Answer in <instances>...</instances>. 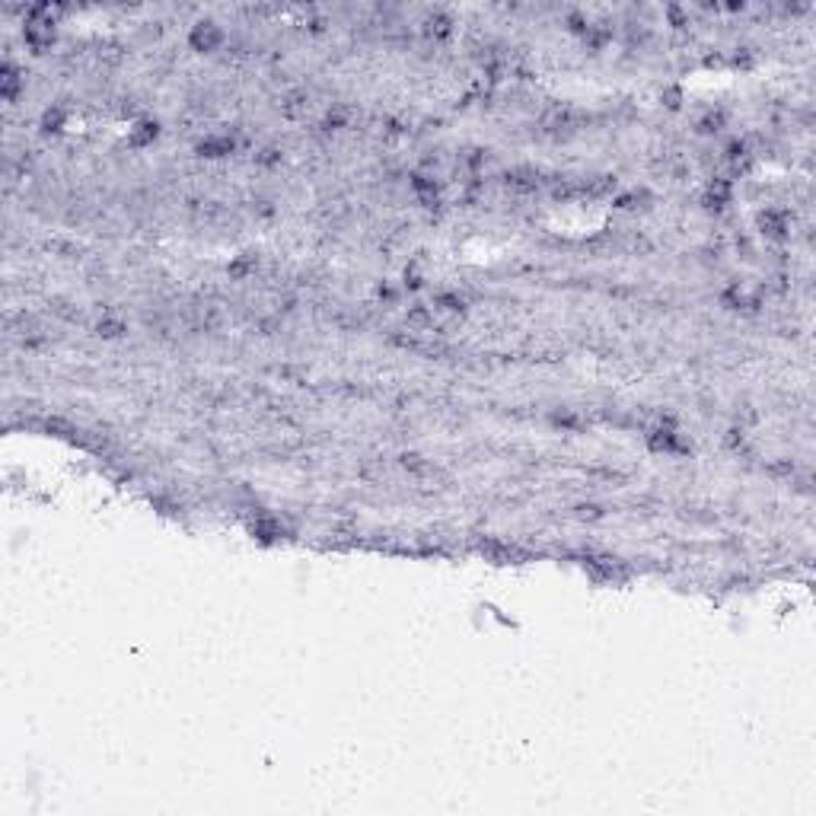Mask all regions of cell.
I'll list each match as a JSON object with an SVG mask.
<instances>
[{"instance_id": "7", "label": "cell", "mask_w": 816, "mask_h": 816, "mask_svg": "<svg viewBox=\"0 0 816 816\" xmlns=\"http://www.w3.org/2000/svg\"><path fill=\"white\" fill-rule=\"evenodd\" d=\"M648 444L654 446V450H676L680 446V440H676V434L670 431V427H657V431H650V437H648Z\"/></svg>"}, {"instance_id": "9", "label": "cell", "mask_w": 816, "mask_h": 816, "mask_svg": "<svg viewBox=\"0 0 816 816\" xmlns=\"http://www.w3.org/2000/svg\"><path fill=\"white\" fill-rule=\"evenodd\" d=\"M122 332H124V322H122V319H112V316L100 319V335H105V338H118Z\"/></svg>"}, {"instance_id": "10", "label": "cell", "mask_w": 816, "mask_h": 816, "mask_svg": "<svg viewBox=\"0 0 816 816\" xmlns=\"http://www.w3.org/2000/svg\"><path fill=\"white\" fill-rule=\"evenodd\" d=\"M61 122H64V112L61 109H48V112H45L42 124H45V131H58V124H61Z\"/></svg>"}, {"instance_id": "3", "label": "cell", "mask_w": 816, "mask_h": 816, "mask_svg": "<svg viewBox=\"0 0 816 816\" xmlns=\"http://www.w3.org/2000/svg\"><path fill=\"white\" fill-rule=\"evenodd\" d=\"M408 186H412V195H414V198H418L421 204H424V208H434V204H437V182H434L431 176L414 173Z\"/></svg>"}, {"instance_id": "8", "label": "cell", "mask_w": 816, "mask_h": 816, "mask_svg": "<svg viewBox=\"0 0 816 816\" xmlns=\"http://www.w3.org/2000/svg\"><path fill=\"white\" fill-rule=\"evenodd\" d=\"M762 227H766V233L781 236L788 230V217L778 214V210H766V214H762Z\"/></svg>"}, {"instance_id": "2", "label": "cell", "mask_w": 816, "mask_h": 816, "mask_svg": "<svg viewBox=\"0 0 816 816\" xmlns=\"http://www.w3.org/2000/svg\"><path fill=\"white\" fill-rule=\"evenodd\" d=\"M223 42H227V32H223L214 19H201V23H195L192 29H188V45H192L195 51H201V55L217 51Z\"/></svg>"}, {"instance_id": "4", "label": "cell", "mask_w": 816, "mask_h": 816, "mask_svg": "<svg viewBox=\"0 0 816 816\" xmlns=\"http://www.w3.org/2000/svg\"><path fill=\"white\" fill-rule=\"evenodd\" d=\"M198 154L201 156H227L233 154V137L230 134H210L198 144Z\"/></svg>"}, {"instance_id": "6", "label": "cell", "mask_w": 816, "mask_h": 816, "mask_svg": "<svg viewBox=\"0 0 816 816\" xmlns=\"http://www.w3.org/2000/svg\"><path fill=\"white\" fill-rule=\"evenodd\" d=\"M19 87H23V80H19V70L13 68L10 61H6V64H4V74H0V90H4V100H6V102L16 100Z\"/></svg>"}, {"instance_id": "5", "label": "cell", "mask_w": 816, "mask_h": 816, "mask_svg": "<svg viewBox=\"0 0 816 816\" xmlns=\"http://www.w3.org/2000/svg\"><path fill=\"white\" fill-rule=\"evenodd\" d=\"M156 134H160V124L147 118V122H137L134 128L128 131V144L131 147H147V144L156 141Z\"/></svg>"}, {"instance_id": "1", "label": "cell", "mask_w": 816, "mask_h": 816, "mask_svg": "<svg viewBox=\"0 0 816 816\" xmlns=\"http://www.w3.org/2000/svg\"><path fill=\"white\" fill-rule=\"evenodd\" d=\"M23 38H26V45H29L32 51L51 48V42H55V19H51L48 6H29V13H26Z\"/></svg>"}]
</instances>
